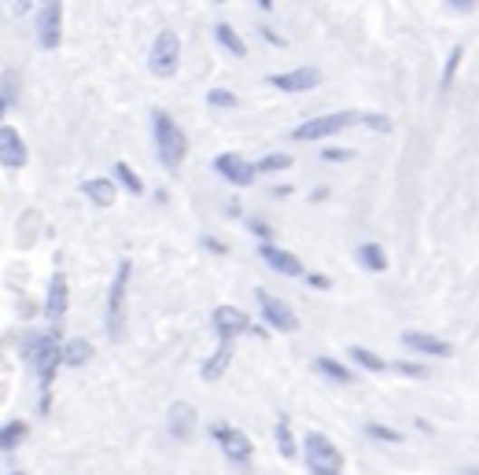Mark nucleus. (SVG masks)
I'll return each instance as SVG.
<instances>
[{
  "instance_id": "a211bd4d",
  "label": "nucleus",
  "mask_w": 479,
  "mask_h": 475,
  "mask_svg": "<svg viewBox=\"0 0 479 475\" xmlns=\"http://www.w3.org/2000/svg\"><path fill=\"white\" fill-rule=\"evenodd\" d=\"M229 361H233V343H229V339H222V347H218L215 354H210V357L203 361V368H199L203 380H206V384L222 380V376H225V368H229Z\"/></svg>"
},
{
  "instance_id": "7ed1b4c3",
  "label": "nucleus",
  "mask_w": 479,
  "mask_h": 475,
  "mask_svg": "<svg viewBox=\"0 0 479 475\" xmlns=\"http://www.w3.org/2000/svg\"><path fill=\"white\" fill-rule=\"evenodd\" d=\"M129 277H133V261H119V273L111 280L108 291V309H103V328H108L111 339H122L126 332V291H129Z\"/></svg>"
},
{
  "instance_id": "f8f14e48",
  "label": "nucleus",
  "mask_w": 479,
  "mask_h": 475,
  "mask_svg": "<svg viewBox=\"0 0 479 475\" xmlns=\"http://www.w3.org/2000/svg\"><path fill=\"white\" fill-rule=\"evenodd\" d=\"M26 158H30V151H26L23 133L15 126H0V166H5V170H23Z\"/></svg>"
},
{
  "instance_id": "bb28decb",
  "label": "nucleus",
  "mask_w": 479,
  "mask_h": 475,
  "mask_svg": "<svg viewBox=\"0 0 479 475\" xmlns=\"http://www.w3.org/2000/svg\"><path fill=\"white\" fill-rule=\"evenodd\" d=\"M115 177H119V185H122L126 192H133V195H140V192H144V181L133 174V166H129V163H115Z\"/></svg>"
},
{
  "instance_id": "5701e85b",
  "label": "nucleus",
  "mask_w": 479,
  "mask_h": 475,
  "mask_svg": "<svg viewBox=\"0 0 479 475\" xmlns=\"http://www.w3.org/2000/svg\"><path fill=\"white\" fill-rule=\"evenodd\" d=\"M358 261H361V270H369V273H384L388 270V254H384L380 243H361L358 247Z\"/></svg>"
},
{
  "instance_id": "9d476101",
  "label": "nucleus",
  "mask_w": 479,
  "mask_h": 475,
  "mask_svg": "<svg viewBox=\"0 0 479 475\" xmlns=\"http://www.w3.org/2000/svg\"><path fill=\"white\" fill-rule=\"evenodd\" d=\"M67 306H71V284H67L63 273H56V277L48 280V291H44V306H41V313L60 328V325H63V317H67Z\"/></svg>"
},
{
  "instance_id": "39448f33",
  "label": "nucleus",
  "mask_w": 479,
  "mask_h": 475,
  "mask_svg": "<svg viewBox=\"0 0 479 475\" xmlns=\"http://www.w3.org/2000/svg\"><path fill=\"white\" fill-rule=\"evenodd\" d=\"M181 67V41L174 30H163L155 41H151V52H148V71L155 78H174Z\"/></svg>"
},
{
  "instance_id": "c756f323",
  "label": "nucleus",
  "mask_w": 479,
  "mask_h": 475,
  "mask_svg": "<svg viewBox=\"0 0 479 475\" xmlns=\"http://www.w3.org/2000/svg\"><path fill=\"white\" fill-rule=\"evenodd\" d=\"M365 435L369 439H380V442H402V432H395L388 424H365Z\"/></svg>"
},
{
  "instance_id": "473e14b6",
  "label": "nucleus",
  "mask_w": 479,
  "mask_h": 475,
  "mask_svg": "<svg viewBox=\"0 0 479 475\" xmlns=\"http://www.w3.org/2000/svg\"><path fill=\"white\" fill-rule=\"evenodd\" d=\"M358 122H365L369 129H380V133L391 129V119H388V115H358Z\"/></svg>"
},
{
  "instance_id": "20e7f679",
  "label": "nucleus",
  "mask_w": 479,
  "mask_h": 475,
  "mask_svg": "<svg viewBox=\"0 0 479 475\" xmlns=\"http://www.w3.org/2000/svg\"><path fill=\"white\" fill-rule=\"evenodd\" d=\"M302 453H306V464H310V475H321V471L340 475V468H343V453H340V446H336L329 435H321V432H306V439H302Z\"/></svg>"
},
{
  "instance_id": "423d86ee",
  "label": "nucleus",
  "mask_w": 479,
  "mask_h": 475,
  "mask_svg": "<svg viewBox=\"0 0 479 475\" xmlns=\"http://www.w3.org/2000/svg\"><path fill=\"white\" fill-rule=\"evenodd\" d=\"M358 122V111H336V115H321V119H310L302 122L299 129H292V140L299 144H310V140H321V137H332L340 129H350Z\"/></svg>"
},
{
  "instance_id": "c85d7f7f",
  "label": "nucleus",
  "mask_w": 479,
  "mask_h": 475,
  "mask_svg": "<svg viewBox=\"0 0 479 475\" xmlns=\"http://www.w3.org/2000/svg\"><path fill=\"white\" fill-rule=\"evenodd\" d=\"M288 166H292L288 155H265V158H258L254 174H277V170H288Z\"/></svg>"
},
{
  "instance_id": "cd10ccee",
  "label": "nucleus",
  "mask_w": 479,
  "mask_h": 475,
  "mask_svg": "<svg viewBox=\"0 0 479 475\" xmlns=\"http://www.w3.org/2000/svg\"><path fill=\"white\" fill-rule=\"evenodd\" d=\"M461 60H465V44H457L450 56H446V67H443V81H439V89L446 92L450 85H454V74H457V67H461Z\"/></svg>"
},
{
  "instance_id": "2f4dec72",
  "label": "nucleus",
  "mask_w": 479,
  "mask_h": 475,
  "mask_svg": "<svg viewBox=\"0 0 479 475\" xmlns=\"http://www.w3.org/2000/svg\"><path fill=\"white\" fill-rule=\"evenodd\" d=\"M388 368H395L398 376H413V380H424V376H428V368L417 365V361H395V365H388Z\"/></svg>"
},
{
  "instance_id": "f704fd0d",
  "label": "nucleus",
  "mask_w": 479,
  "mask_h": 475,
  "mask_svg": "<svg viewBox=\"0 0 479 475\" xmlns=\"http://www.w3.org/2000/svg\"><path fill=\"white\" fill-rule=\"evenodd\" d=\"M321 158H329V163H343V158H354L350 151H343V147H325L321 151Z\"/></svg>"
},
{
  "instance_id": "c9c22d12",
  "label": "nucleus",
  "mask_w": 479,
  "mask_h": 475,
  "mask_svg": "<svg viewBox=\"0 0 479 475\" xmlns=\"http://www.w3.org/2000/svg\"><path fill=\"white\" fill-rule=\"evenodd\" d=\"M302 277H306L310 288H332V280H329L325 273H302Z\"/></svg>"
},
{
  "instance_id": "f3484780",
  "label": "nucleus",
  "mask_w": 479,
  "mask_h": 475,
  "mask_svg": "<svg viewBox=\"0 0 479 475\" xmlns=\"http://www.w3.org/2000/svg\"><path fill=\"white\" fill-rule=\"evenodd\" d=\"M402 343L413 347V350H420V354H436V357H450V354H454V347H450L446 339L428 336V332H406Z\"/></svg>"
},
{
  "instance_id": "1a4fd4ad",
  "label": "nucleus",
  "mask_w": 479,
  "mask_h": 475,
  "mask_svg": "<svg viewBox=\"0 0 479 475\" xmlns=\"http://www.w3.org/2000/svg\"><path fill=\"white\" fill-rule=\"evenodd\" d=\"M210 435H215V442L225 450V457H229L233 464H240V468L251 464L254 446H251V439H247L240 428H233V424H215V428H210Z\"/></svg>"
},
{
  "instance_id": "4be33fe9",
  "label": "nucleus",
  "mask_w": 479,
  "mask_h": 475,
  "mask_svg": "<svg viewBox=\"0 0 479 475\" xmlns=\"http://www.w3.org/2000/svg\"><path fill=\"white\" fill-rule=\"evenodd\" d=\"M313 368L321 373L325 380H332V384H350L354 376H350V368L347 365H340L336 357H329V354H321V357H313Z\"/></svg>"
},
{
  "instance_id": "58836bf2",
  "label": "nucleus",
  "mask_w": 479,
  "mask_h": 475,
  "mask_svg": "<svg viewBox=\"0 0 479 475\" xmlns=\"http://www.w3.org/2000/svg\"><path fill=\"white\" fill-rule=\"evenodd\" d=\"M262 37H265V41H270V44H277V48H284V44H288V41H281V37H277L273 30H262Z\"/></svg>"
},
{
  "instance_id": "dca6fc26",
  "label": "nucleus",
  "mask_w": 479,
  "mask_h": 475,
  "mask_svg": "<svg viewBox=\"0 0 479 475\" xmlns=\"http://www.w3.org/2000/svg\"><path fill=\"white\" fill-rule=\"evenodd\" d=\"M167 420H170V435L174 439H192V432H196V409L188 402H174Z\"/></svg>"
},
{
  "instance_id": "a19ab883",
  "label": "nucleus",
  "mask_w": 479,
  "mask_h": 475,
  "mask_svg": "<svg viewBox=\"0 0 479 475\" xmlns=\"http://www.w3.org/2000/svg\"><path fill=\"white\" fill-rule=\"evenodd\" d=\"M472 475H479V468H472Z\"/></svg>"
},
{
  "instance_id": "412c9836",
  "label": "nucleus",
  "mask_w": 479,
  "mask_h": 475,
  "mask_svg": "<svg viewBox=\"0 0 479 475\" xmlns=\"http://www.w3.org/2000/svg\"><path fill=\"white\" fill-rule=\"evenodd\" d=\"M60 357H63V365H71V368H81V365H89L92 361V343L89 339H67L63 347H60Z\"/></svg>"
},
{
  "instance_id": "a878e982",
  "label": "nucleus",
  "mask_w": 479,
  "mask_h": 475,
  "mask_svg": "<svg viewBox=\"0 0 479 475\" xmlns=\"http://www.w3.org/2000/svg\"><path fill=\"white\" fill-rule=\"evenodd\" d=\"M277 450L284 457H295V439H292V420L288 416H277Z\"/></svg>"
},
{
  "instance_id": "f03ea898",
  "label": "nucleus",
  "mask_w": 479,
  "mask_h": 475,
  "mask_svg": "<svg viewBox=\"0 0 479 475\" xmlns=\"http://www.w3.org/2000/svg\"><path fill=\"white\" fill-rule=\"evenodd\" d=\"M60 328H52V332H44V339H41V347H37V354L26 361L34 373H37V387H41V413H48L52 409V380H56V373H60Z\"/></svg>"
},
{
  "instance_id": "0eeeda50",
  "label": "nucleus",
  "mask_w": 479,
  "mask_h": 475,
  "mask_svg": "<svg viewBox=\"0 0 479 475\" xmlns=\"http://www.w3.org/2000/svg\"><path fill=\"white\" fill-rule=\"evenodd\" d=\"M254 299H258V309H262V317H265V325H270V328H277V332H295L299 328V317H295V309L284 299L270 295L265 288H254Z\"/></svg>"
},
{
  "instance_id": "4c0bfd02",
  "label": "nucleus",
  "mask_w": 479,
  "mask_h": 475,
  "mask_svg": "<svg viewBox=\"0 0 479 475\" xmlns=\"http://www.w3.org/2000/svg\"><path fill=\"white\" fill-rule=\"evenodd\" d=\"M450 8H454V12H472L475 0H465V5H461V0H450Z\"/></svg>"
},
{
  "instance_id": "9b49d317",
  "label": "nucleus",
  "mask_w": 479,
  "mask_h": 475,
  "mask_svg": "<svg viewBox=\"0 0 479 475\" xmlns=\"http://www.w3.org/2000/svg\"><path fill=\"white\" fill-rule=\"evenodd\" d=\"M37 41H41V48H60V41H63V5H44L41 12H37Z\"/></svg>"
},
{
  "instance_id": "6ab92c4d",
  "label": "nucleus",
  "mask_w": 479,
  "mask_h": 475,
  "mask_svg": "<svg viewBox=\"0 0 479 475\" xmlns=\"http://www.w3.org/2000/svg\"><path fill=\"white\" fill-rule=\"evenodd\" d=\"M81 192H85V199H89V203H96V206H111V203H115V195H119V188H115V181H111V177H92V181H85V185H81Z\"/></svg>"
},
{
  "instance_id": "393cba45",
  "label": "nucleus",
  "mask_w": 479,
  "mask_h": 475,
  "mask_svg": "<svg viewBox=\"0 0 479 475\" xmlns=\"http://www.w3.org/2000/svg\"><path fill=\"white\" fill-rule=\"evenodd\" d=\"M350 361L361 365V368H369V373H384V368H388V361L380 354H372L365 347H350Z\"/></svg>"
},
{
  "instance_id": "2eb2a0df",
  "label": "nucleus",
  "mask_w": 479,
  "mask_h": 475,
  "mask_svg": "<svg viewBox=\"0 0 479 475\" xmlns=\"http://www.w3.org/2000/svg\"><path fill=\"white\" fill-rule=\"evenodd\" d=\"M273 89L281 92H310L321 85V71H313V67H299V71H288V74H273L270 78Z\"/></svg>"
},
{
  "instance_id": "f257e3e1",
  "label": "nucleus",
  "mask_w": 479,
  "mask_h": 475,
  "mask_svg": "<svg viewBox=\"0 0 479 475\" xmlns=\"http://www.w3.org/2000/svg\"><path fill=\"white\" fill-rule=\"evenodd\" d=\"M151 137H155L158 163H163L170 174H177L181 163H185V155H188V137L177 126V119L170 111H163V108H155L151 111Z\"/></svg>"
},
{
  "instance_id": "7c9ffc66",
  "label": "nucleus",
  "mask_w": 479,
  "mask_h": 475,
  "mask_svg": "<svg viewBox=\"0 0 479 475\" xmlns=\"http://www.w3.org/2000/svg\"><path fill=\"white\" fill-rule=\"evenodd\" d=\"M206 103H210V108H236V92H229V89H210L206 92Z\"/></svg>"
},
{
  "instance_id": "e433bc0d",
  "label": "nucleus",
  "mask_w": 479,
  "mask_h": 475,
  "mask_svg": "<svg viewBox=\"0 0 479 475\" xmlns=\"http://www.w3.org/2000/svg\"><path fill=\"white\" fill-rule=\"evenodd\" d=\"M203 247H206V251H215V254H225V251H229V247H225L222 240H215V236H203Z\"/></svg>"
},
{
  "instance_id": "79ce46f5",
  "label": "nucleus",
  "mask_w": 479,
  "mask_h": 475,
  "mask_svg": "<svg viewBox=\"0 0 479 475\" xmlns=\"http://www.w3.org/2000/svg\"><path fill=\"white\" fill-rule=\"evenodd\" d=\"M15 475H19V471H15Z\"/></svg>"
},
{
  "instance_id": "6e6552de",
  "label": "nucleus",
  "mask_w": 479,
  "mask_h": 475,
  "mask_svg": "<svg viewBox=\"0 0 479 475\" xmlns=\"http://www.w3.org/2000/svg\"><path fill=\"white\" fill-rule=\"evenodd\" d=\"M210 325H215L218 339H229V343H233L236 336H247V332L265 336V328H254L251 317H247L244 309H236V306H218L215 313H210Z\"/></svg>"
},
{
  "instance_id": "ea45409f",
  "label": "nucleus",
  "mask_w": 479,
  "mask_h": 475,
  "mask_svg": "<svg viewBox=\"0 0 479 475\" xmlns=\"http://www.w3.org/2000/svg\"><path fill=\"white\" fill-rule=\"evenodd\" d=\"M8 108H12V103H8L5 96H0V126H5V115H8Z\"/></svg>"
},
{
  "instance_id": "b1692460",
  "label": "nucleus",
  "mask_w": 479,
  "mask_h": 475,
  "mask_svg": "<svg viewBox=\"0 0 479 475\" xmlns=\"http://www.w3.org/2000/svg\"><path fill=\"white\" fill-rule=\"evenodd\" d=\"M215 37L222 41V48H229V52H233L236 60H244V56H247V44L240 41V33H236L229 23H218V26H215Z\"/></svg>"
},
{
  "instance_id": "ddd939ff",
  "label": "nucleus",
  "mask_w": 479,
  "mask_h": 475,
  "mask_svg": "<svg viewBox=\"0 0 479 475\" xmlns=\"http://www.w3.org/2000/svg\"><path fill=\"white\" fill-rule=\"evenodd\" d=\"M215 170L229 181V185H236V188H247V185H254V163H247V158H240V155H233V151H225V155H218L215 158Z\"/></svg>"
},
{
  "instance_id": "4468645a",
  "label": "nucleus",
  "mask_w": 479,
  "mask_h": 475,
  "mask_svg": "<svg viewBox=\"0 0 479 475\" xmlns=\"http://www.w3.org/2000/svg\"><path fill=\"white\" fill-rule=\"evenodd\" d=\"M258 258L265 261L270 270H277V273H284V277H302V261L292 254V251H284V247H273V243H258Z\"/></svg>"
},
{
  "instance_id": "72a5a7b5",
  "label": "nucleus",
  "mask_w": 479,
  "mask_h": 475,
  "mask_svg": "<svg viewBox=\"0 0 479 475\" xmlns=\"http://www.w3.org/2000/svg\"><path fill=\"white\" fill-rule=\"evenodd\" d=\"M247 229L262 240V243H270V225H265V222H258V218H247Z\"/></svg>"
},
{
  "instance_id": "aec40b11",
  "label": "nucleus",
  "mask_w": 479,
  "mask_h": 475,
  "mask_svg": "<svg viewBox=\"0 0 479 475\" xmlns=\"http://www.w3.org/2000/svg\"><path fill=\"white\" fill-rule=\"evenodd\" d=\"M30 435V424L26 420H8V424H0V453H12L26 442Z\"/></svg>"
}]
</instances>
